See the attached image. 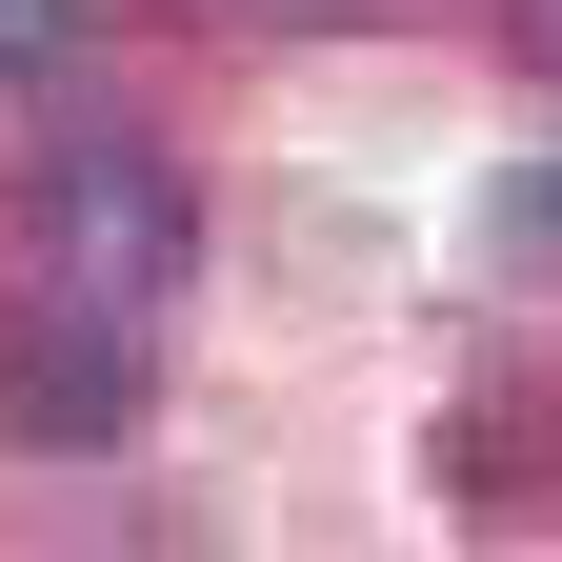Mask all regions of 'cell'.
<instances>
[{"label": "cell", "mask_w": 562, "mask_h": 562, "mask_svg": "<svg viewBox=\"0 0 562 562\" xmlns=\"http://www.w3.org/2000/svg\"><path fill=\"white\" fill-rule=\"evenodd\" d=\"M181 261H201V181H181L140 121H60V140H41V181H21V281H81V302L161 322V302H181Z\"/></svg>", "instance_id": "1"}, {"label": "cell", "mask_w": 562, "mask_h": 562, "mask_svg": "<svg viewBox=\"0 0 562 562\" xmlns=\"http://www.w3.org/2000/svg\"><path fill=\"white\" fill-rule=\"evenodd\" d=\"M0 442H41V462L140 442V322L81 302V281H21L0 302Z\"/></svg>", "instance_id": "2"}, {"label": "cell", "mask_w": 562, "mask_h": 562, "mask_svg": "<svg viewBox=\"0 0 562 562\" xmlns=\"http://www.w3.org/2000/svg\"><path fill=\"white\" fill-rule=\"evenodd\" d=\"M422 482H442L462 522H562V402H542V382H482V402H442Z\"/></svg>", "instance_id": "3"}, {"label": "cell", "mask_w": 562, "mask_h": 562, "mask_svg": "<svg viewBox=\"0 0 562 562\" xmlns=\"http://www.w3.org/2000/svg\"><path fill=\"white\" fill-rule=\"evenodd\" d=\"M482 241H503L522 281H562V161H503V181H482Z\"/></svg>", "instance_id": "4"}, {"label": "cell", "mask_w": 562, "mask_h": 562, "mask_svg": "<svg viewBox=\"0 0 562 562\" xmlns=\"http://www.w3.org/2000/svg\"><path fill=\"white\" fill-rule=\"evenodd\" d=\"M81 41H101V0H0V81H81Z\"/></svg>", "instance_id": "5"}, {"label": "cell", "mask_w": 562, "mask_h": 562, "mask_svg": "<svg viewBox=\"0 0 562 562\" xmlns=\"http://www.w3.org/2000/svg\"><path fill=\"white\" fill-rule=\"evenodd\" d=\"M222 21H261V41H322V21H362V0H222Z\"/></svg>", "instance_id": "6"}, {"label": "cell", "mask_w": 562, "mask_h": 562, "mask_svg": "<svg viewBox=\"0 0 562 562\" xmlns=\"http://www.w3.org/2000/svg\"><path fill=\"white\" fill-rule=\"evenodd\" d=\"M503 21H522V41H542V60H562V0H503Z\"/></svg>", "instance_id": "7"}]
</instances>
